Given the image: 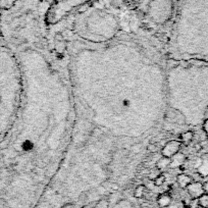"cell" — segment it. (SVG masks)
Returning a JSON list of instances; mask_svg holds the SVG:
<instances>
[{
  "label": "cell",
  "mask_w": 208,
  "mask_h": 208,
  "mask_svg": "<svg viewBox=\"0 0 208 208\" xmlns=\"http://www.w3.org/2000/svg\"><path fill=\"white\" fill-rule=\"evenodd\" d=\"M181 145L182 143L180 141L177 140H170L163 146V148L161 149V154L162 156H165V157L172 158L173 155L177 154L178 152L181 149Z\"/></svg>",
  "instance_id": "1"
},
{
  "label": "cell",
  "mask_w": 208,
  "mask_h": 208,
  "mask_svg": "<svg viewBox=\"0 0 208 208\" xmlns=\"http://www.w3.org/2000/svg\"><path fill=\"white\" fill-rule=\"evenodd\" d=\"M186 189H187V192L191 197V199H198L200 196L204 194L203 184L200 182H192Z\"/></svg>",
  "instance_id": "2"
},
{
  "label": "cell",
  "mask_w": 208,
  "mask_h": 208,
  "mask_svg": "<svg viewBox=\"0 0 208 208\" xmlns=\"http://www.w3.org/2000/svg\"><path fill=\"white\" fill-rule=\"evenodd\" d=\"M186 161V156L184 153L178 152L177 154H175L170 158V165L169 167L172 168H177V167H181L182 164Z\"/></svg>",
  "instance_id": "3"
},
{
  "label": "cell",
  "mask_w": 208,
  "mask_h": 208,
  "mask_svg": "<svg viewBox=\"0 0 208 208\" xmlns=\"http://www.w3.org/2000/svg\"><path fill=\"white\" fill-rule=\"evenodd\" d=\"M177 182L181 188L186 189V188H187L188 186L193 182V179L190 177V175H186V173H181V175H179L177 177Z\"/></svg>",
  "instance_id": "4"
},
{
  "label": "cell",
  "mask_w": 208,
  "mask_h": 208,
  "mask_svg": "<svg viewBox=\"0 0 208 208\" xmlns=\"http://www.w3.org/2000/svg\"><path fill=\"white\" fill-rule=\"evenodd\" d=\"M172 203V197H170L169 194H166V193H163V194H160L159 196L157 197V204L159 205L160 207L165 208L168 207Z\"/></svg>",
  "instance_id": "5"
},
{
  "label": "cell",
  "mask_w": 208,
  "mask_h": 208,
  "mask_svg": "<svg viewBox=\"0 0 208 208\" xmlns=\"http://www.w3.org/2000/svg\"><path fill=\"white\" fill-rule=\"evenodd\" d=\"M169 165H170V158L165 157V156H161V157L156 161L155 166L158 170L161 172V170H164L169 167Z\"/></svg>",
  "instance_id": "6"
},
{
  "label": "cell",
  "mask_w": 208,
  "mask_h": 208,
  "mask_svg": "<svg viewBox=\"0 0 208 208\" xmlns=\"http://www.w3.org/2000/svg\"><path fill=\"white\" fill-rule=\"evenodd\" d=\"M193 139H194V134H193V132L187 131V132L183 133L181 135V143H184L185 145H188L192 142Z\"/></svg>",
  "instance_id": "7"
},
{
  "label": "cell",
  "mask_w": 208,
  "mask_h": 208,
  "mask_svg": "<svg viewBox=\"0 0 208 208\" xmlns=\"http://www.w3.org/2000/svg\"><path fill=\"white\" fill-rule=\"evenodd\" d=\"M145 190H146L145 186H143V185L138 186V187L135 189V192H134V196H135L136 198H142L143 196H144V194H145Z\"/></svg>",
  "instance_id": "8"
},
{
  "label": "cell",
  "mask_w": 208,
  "mask_h": 208,
  "mask_svg": "<svg viewBox=\"0 0 208 208\" xmlns=\"http://www.w3.org/2000/svg\"><path fill=\"white\" fill-rule=\"evenodd\" d=\"M164 182H165V175L161 172L154 179V185L156 187H161V186L164 184Z\"/></svg>",
  "instance_id": "9"
},
{
  "label": "cell",
  "mask_w": 208,
  "mask_h": 208,
  "mask_svg": "<svg viewBox=\"0 0 208 208\" xmlns=\"http://www.w3.org/2000/svg\"><path fill=\"white\" fill-rule=\"evenodd\" d=\"M198 202H199V206L208 207V194H203L202 196H200L198 198Z\"/></svg>",
  "instance_id": "10"
},
{
  "label": "cell",
  "mask_w": 208,
  "mask_h": 208,
  "mask_svg": "<svg viewBox=\"0 0 208 208\" xmlns=\"http://www.w3.org/2000/svg\"><path fill=\"white\" fill-rule=\"evenodd\" d=\"M33 148H34V144H33V142H32V141L27 140L23 143V149L25 151H31Z\"/></svg>",
  "instance_id": "11"
},
{
  "label": "cell",
  "mask_w": 208,
  "mask_h": 208,
  "mask_svg": "<svg viewBox=\"0 0 208 208\" xmlns=\"http://www.w3.org/2000/svg\"><path fill=\"white\" fill-rule=\"evenodd\" d=\"M199 207V202L198 199H191L189 202V208H198Z\"/></svg>",
  "instance_id": "12"
},
{
  "label": "cell",
  "mask_w": 208,
  "mask_h": 208,
  "mask_svg": "<svg viewBox=\"0 0 208 208\" xmlns=\"http://www.w3.org/2000/svg\"><path fill=\"white\" fill-rule=\"evenodd\" d=\"M147 150L151 153H154L157 151V146H156V144H152V143H151V144L147 146Z\"/></svg>",
  "instance_id": "13"
},
{
  "label": "cell",
  "mask_w": 208,
  "mask_h": 208,
  "mask_svg": "<svg viewBox=\"0 0 208 208\" xmlns=\"http://www.w3.org/2000/svg\"><path fill=\"white\" fill-rule=\"evenodd\" d=\"M202 129H203V131H204V133L208 136V118H207V120H204V123H203V127H202Z\"/></svg>",
  "instance_id": "14"
},
{
  "label": "cell",
  "mask_w": 208,
  "mask_h": 208,
  "mask_svg": "<svg viewBox=\"0 0 208 208\" xmlns=\"http://www.w3.org/2000/svg\"><path fill=\"white\" fill-rule=\"evenodd\" d=\"M203 191H204V194H208V182L203 183Z\"/></svg>",
  "instance_id": "15"
},
{
  "label": "cell",
  "mask_w": 208,
  "mask_h": 208,
  "mask_svg": "<svg viewBox=\"0 0 208 208\" xmlns=\"http://www.w3.org/2000/svg\"><path fill=\"white\" fill-rule=\"evenodd\" d=\"M62 208H73V205H71V204H65Z\"/></svg>",
  "instance_id": "16"
},
{
  "label": "cell",
  "mask_w": 208,
  "mask_h": 208,
  "mask_svg": "<svg viewBox=\"0 0 208 208\" xmlns=\"http://www.w3.org/2000/svg\"><path fill=\"white\" fill-rule=\"evenodd\" d=\"M198 208H205V207H202V206H199V207H198Z\"/></svg>",
  "instance_id": "17"
}]
</instances>
